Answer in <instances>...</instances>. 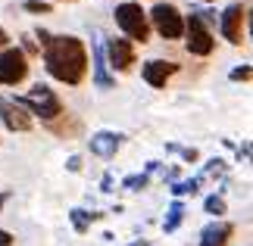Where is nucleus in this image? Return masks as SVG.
I'll return each instance as SVG.
<instances>
[{"label": "nucleus", "instance_id": "16", "mask_svg": "<svg viewBox=\"0 0 253 246\" xmlns=\"http://www.w3.org/2000/svg\"><path fill=\"white\" fill-rule=\"evenodd\" d=\"M197 187H200V178H188V181H178V184H172V193L175 196H184V193H197Z\"/></svg>", "mask_w": 253, "mask_h": 246}, {"label": "nucleus", "instance_id": "10", "mask_svg": "<svg viewBox=\"0 0 253 246\" xmlns=\"http://www.w3.org/2000/svg\"><path fill=\"white\" fill-rule=\"evenodd\" d=\"M175 72V63H166V60H147L141 69L144 81H147L150 87H166V78Z\"/></svg>", "mask_w": 253, "mask_h": 246}, {"label": "nucleus", "instance_id": "9", "mask_svg": "<svg viewBox=\"0 0 253 246\" xmlns=\"http://www.w3.org/2000/svg\"><path fill=\"white\" fill-rule=\"evenodd\" d=\"M0 119H3L9 131H28L32 128V115L25 109H19L13 100H3V97H0Z\"/></svg>", "mask_w": 253, "mask_h": 246}, {"label": "nucleus", "instance_id": "2", "mask_svg": "<svg viewBox=\"0 0 253 246\" xmlns=\"http://www.w3.org/2000/svg\"><path fill=\"white\" fill-rule=\"evenodd\" d=\"M19 109H25V112H35V115H41V119H56V115L63 112V103H60V97H56L47 84H35L32 91H28L25 97H16L13 100Z\"/></svg>", "mask_w": 253, "mask_h": 246}, {"label": "nucleus", "instance_id": "5", "mask_svg": "<svg viewBox=\"0 0 253 246\" xmlns=\"http://www.w3.org/2000/svg\"><path fill=\"white\" fill-rule=\"evenodd\" d=\"M25 75H28L25 53L19 50V47H6V50L0 53V84H19Z\"/></svg>", "mask_w": 253, "mask_h": 246}, {"label": "nucleus", "instance_id": "20", "mask_svg": "<svg viewBox=\"0 0 253 246\" xmlns=\"http://www.w3.org/2000/svg\"><path fill=\"white\" fill-rule=\"evenodd\" d=\"M231 81H250V66H238V69H231Z\"/></svg>", "mask_w": 253, "mask_h": 246}, {"label": "nucleus", "instance_id": "11", "mask_svg": "<svg viewBox=\"0 0 253 246\" xmlns=\"http://www.w3.org/2000/svg\"><path fill=\"white\" fill-rule=\"evenodd\" d=\"M122 141H125V137L116 134V131H97V134L91 137V153L103 156V159H113L116 150L122 146Z\"/></svg>", "mask_w": 253, "mask_h": 246}, {"label": "nucleus", "instance_id": "6", "mask_svg": "<svg viewBox=\"0 0 253 246\" xmlns=\"http://www.w3.org/2000/svg\"><path fill=\"white\" fill-rule=\"evenodd\" d=\"M184 44H188V50L194 53V56H210L212 53V35H210V28L203 25V19H197V16H191L188 22H184Z\"/></svg>", "mask_w": 253, "mask_h": 246}, {"label": "nucleus", "instance_id": "1", "mask_svg": "<svg viewBox=\"0 0 253 246\" xmlns=\"http://www.w3.org/2000/svg\"><path fill=\"white\" fill-rule=\"evenodd\" d=\"M44 66L56 81L63 84H82L87 72V50L79 37L72 35H56L44 44Z\"/></svg>", "mask_w": 253, "mask_h": 246}, {"label": "nucleus", "instance_id": "19", "mask_svg": "<svg viewBox=\"0 0 253 246\" xmlns=\"http://www.w3.org/2000/svg\"><path fill=\"white\" fill-rule=\"evenodd\" d=\"M125 190H141V187H147V175H128V178L122 181Z\"/></svg>", "mask_w": 253, "mask_h": 246}, {"label": "nucleus", "instance_id": "3", "mask_svg": "<svg viewBox=\"0 0 253 246\" xmlns=\"http://www.w3.org/2000/svg\"><path fill=\"white\" fill-rule=\"evenodd\" d=\"M113 16H116V25H119L131 41H141L144 44L150 37V22H147V16H144L141 3H131V0H128V3H119Z\"/></svg>", "mask_w": 253, "mask_h": 246}, {"label": "nucleus", "instance_id": "25", "mask_svg": "<svg viewBox=\"0 0 253 246\" xmlns=\"http://www.w3.org/2000/svg\"><path fill=\"white\" fill-rule=\"evenodd\" d=\"M131 246H147V243H144V240H134V243H131Z\"/></svg>", "mask_w": 253, "mask_h": 246}, {"label": "nucleus", "instance_id": "21", "mask_svg": "<svg viewBox=\"0 0 253 246\" xmlns=\"http://www.w3.org/2000/svg\"><path fill=\"white\" fill-rule=\"evenodd\" d=\"M35 37H38V41H41V44H47V41H50V32H44V28H38V32H35Z\"/></svg>", "mask_w": 253, "mask_h": 246}, {"label": "nucleus", "instance_id": "7", "mask_svg": "<svg viewBox=\"0 0 253 246\" xmlns=\"http://www.w3.org/2000/svg\"><path fill=\"white\" fill-rule=\"evenodd\" d=\"M103 60H106V66L119 69V72L131 69V63H134V47H131V41H125V37H110L106 47H103Z\"/></svg>", "mask_w": 253, "mask_h": 246}, {"label": "nucleus", "instance_id": "23", "mask_svg": "<svg viewBox=\"0 0 253 246\" xmlns=\"http://www.w3.org/2000/svg\"><path fill=\"white\" fill-rule=\"evenodd\" d=\"M66 165H69V172H79V169H82V159H79V156H72Z\"/></svg>", "mask_w": 253, "mask_h": 246}, {"label": "nucleus", "instance_id": "15", "mask_svg": "<svg viewBox=\"0 0 253 246\" xmlns=\"http://www.w3.org/2000/svg\"><path fill=\"white\" fill-rule=\"evenodd\" d=\"M69 218H72V224H75V231H79V234H84V231H87V224H91L94 218H100V212H84V209H72V212H69Z\"/></svg>", "mask_w": 253, "mask_h": 246}, {"label": "nucleus", "instance_id": "22", "mask_svg": "<svg viewBox=\"0 0 253 246\" xmlns=\"http://www.w3.org/2000/svg\"><path fill=\"white\" fill-rule=\"evenodd\" d=\"M9 243H13V234H6L3 228H0V246H9Z\"/></svg>", "mask_w": 253, "mask_h": 246}, {"label": "nucleus", "instance_id": "8", "mask_svg": "<svg viewBox=\"0 0 253 246\" xmlns=\"http://www.w3.org/2000/svg\"><path fill=\"white\" fill-rule=\"evenodd\" d=\"M247 19V6L244 3H231L225 13H222V35H225L228 44H241V25Z\"/></svg>", "mask_w": 253, "mask_h": 246}, {"label": "nucleus", "instance_id": "4", "mask_svg": "<svg viewBox=\"0 0 253 246\" xmlns=\"http://www.w3.org/2000/svg\"><path fill=\"white\" fill-rule=\"evenodd\" d=\"M150 22L160 32V37H166V41H178L184 35V19L172 3H157L153 6L150 9Z\"/></svg>", "mask_w": 253, "mask_h": 246}, {"label": "nucleus", "instance_id": "17", "mask_svg": "<svg viewBox=\"0 0 253 246\" xmlns=\"http://www.w3.org/2000/svg\"><path fill=\"white\" fill-rule=\"evenodd\" d=\"M22 9L25 13H35V16H44V13H50V3L47 0H25Z\"/></svg>", "mask_w": 253, "mask_h": 246}, {"label": "nucleus", "instance_id": "14", "mask_svg": "<svg viewBox=\"0 0 253 246\" xmlns=\"http://www.w3.org/2000/svg\"><path fill=\"white\" fill-rule=\"evenodd\" d=\"M181 218H184V206H181L178 200H175V203L169 206V215H166V221H163V231H166V234H172V231L181 224Z\"/></svg>", "mask_w": 253, "mask_h": 246}, {"label": "nucleus", "instance_id": "24", "mask_svg": "<svg viewBox=\"0 0 253 246\" xmlns=\"http://www.w3.org/2000/svg\"><path fill=\"white\" fill-rule=\"evenodd\" d=\"M6 44H9V35L3 32V28H0V47H6Z\"/></svg>", "mask_w": 253, "mask_h": 246}, {"label": "nucleus", "instance_id": "12", "mask_svg": "<svg viewBox=\"0 0 253 246\" xmlns=\"http://www.w3.org/2000/svg\"><path fill=\"white\" fill-rule=\"evenodd\" d=\"M235 234L228 221H216V224H207V228L200 231V246H225L228 237Z\"/></svg>", "mask_w": 253, "mask_h": 246}, {"label": "nucleus", "instance_id": "13", "mask_svg": "<svg viewBox=\"0 0 253 246\" xmlns=\"http://www.w3.org/2000/svg\"><path fill=\"white\" fill-rule=\"evenodd\" d=\"M94 84L100 87V91H110L116 84V78L106 72V60H103V47L94 44Z\"/></svg>", "mask_w": 253, "mask_h": 246}, {"label": "nucleus", "instance_id": "18", "mask_svg": "<svg viewBox=\"0 0 253 246\" xmlns=\"http://www.w3.org/2000/svg\"><path fill=\"white\" fill-rule=\"evenodd\" d=\"M203 209H207L210 215H222V212H225V200H222V196H207Z\"/></svg>", "mask_w": 253, "mask_h": 246}]
</instances>
